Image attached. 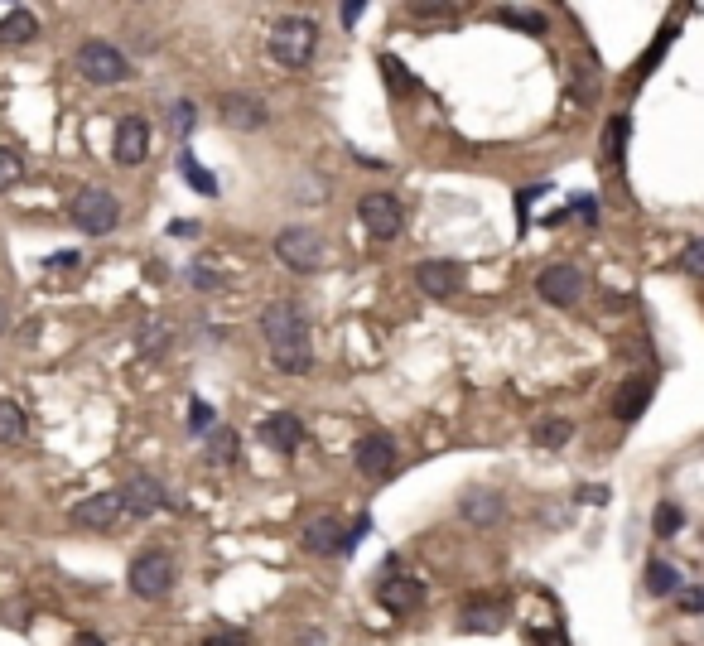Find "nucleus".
<instances>
[{"label": "nucleus", "mask_w": 704, "mask_h": 646, "mask_svg": "<svg viewBox=\"0 0 704 646\" xmlns=\"http://www.w3.org/2000/svg\"><path fill=\"white\" fill-rule=\"evenodd\" d=\"M261 333H266V348H271L275 367L280 372H309L314 367V348H309V319H304V309L290 304V299H275L261 309Z\"/></svg>", "instance_id": "1"}, {"label": "nucleus", "mask_w": 704, "mask_h": 646, "mask_svg": "<svg viewBox=\"0 0 704 646\" xmlns=\"http://www.w3.org/2000/svg\"><path fill=\"white\" fill-rule=\"evenodd\" d=\"M314 54H319V25H314V20H304V15H285V20H275L271 58L280 63V68L299 73V68H309V63H314Z\"/></svg>", "instance_id": "2"}, {"label": "nucleus", "mask_w": 704, "mask_h": 646, "mask_svg": "<svg viewBox=\"0 0 704 646\" xmlns=\"http://www.w3.org/2000/svg\"><path fill=\"white\" fill-rule=\"evenodd\" d=\"M78 73L87 82H97V87H116V82H126L131 78V58L121 54L116 44H107V39H87L78 49Z\"/></svg>", "instance_id": "3"}, {"label": "nucleus", "mask_w": 704, "mask_h": 646, "mask_svg": "<svg viewBox=\"0 0 704 646\" xmlns=\"http://www.w3.org/2000/svg\"><path fill=\"white\" fill-rule=\"evenodd\" d=\"M68 213H73V227H78V232L107 237V232H116V222H121V203H116L107 189H82Z\"/></svg>", "instance_id": "4"}, {"label": "nucleus", "mask_w": 704, "mask_h": 646, "mask_svg": "<svg viewBox=\"0 0 704 646\" xmlns=\"http://www.w3.org/2000/svg\"><path fill=\"white\" fill-rule=\"evenodd\" d=\"M275 256L295 270V275H314V270L324 266V237L314 227H285L275 237Z\"/></svg>", "instance_id": "5"}, {"label": "nucleus", "mask_w": 704, "mask_h": 646, "mask_svg": "<svg viewBox=\"0 0 704 646\" xmlns=\"http://www.w3.org/2000/svg\"><path fill=\"white\" fill-rule=\"evenodd\" d=\"M357 217H362V227L377 237V242H391L396 232H401V222H406V208H401V198L396 193H367L362 203H357Z\"/></svg>", "instance_id": "6"}, {"label": "nucleus", "mask_w": 704, "mask_h": 646, "mask_svg": "<svg viewBox=\"0 0 704 646\" xmlns=\"http://www.w3.org/2000/svg\"><path fill=\"white\" fill-rule=\"evenodd\" d=\"M415 285L434 299H454L463 285H468V266H463V261H449V256L420 261V266H415Z\"/></svg>", "instance_id": "7"}, {"label": "nucleus", "mask_w": 704, "mask_h": 646, "mask_svg": "<svg viewBox=\"0 0 704 646\" xmlns=\"http://www.w3.org/2000/svg\"><path fill=\"white\" fill-rule=\"evenodd\" d=\"M131 589L140 598H164V593L174 589V560L164 550H145L136 565H131Z\"/></svg>", "instance_id": "8"}, {"label": "nucleus", "mask_w": 704, "mask_h": 646, "mask_svg": "<svg viewBox=\"0 0 704 646\" xmlns=\"http://www.w3.org/2000/svg\"><path fill=\"white\" fill-rule=\"evenodd\" d=\"M536 290H541L545 304L569 309V304H579V295H584V270L579 266H545L541 275H536Z\"/></svg>", "instance_id": "9"}, {"label": "nucleus", "mask_w": 704, "mask_h": 646, "mask_svg": "<svg viewBox=\"0 0 704 646\" xmlns=\"http://www.w3.org/2000/svg\"><path fill=\"white\" fill-rule=\"evenodd\" d=\"M121 507H126V516H155L169 507V487L160 478H150V473H136L121 487Z\"/></svg>", "instance_id": "10"}, {"label": "nucleus", "mask_w": 704, "mask_h": 646, "mask_svg": "<svg viewBox=\"0 0 704 646\" xmlns=\"http://www.w3.org/2000/svg\"><path fill=\"white\" fill-rule=\"evenodd\" d=\"M377 603L386 613H410V608L425 603V584H420V579H406V574H381Z\"/></svg>", "instance_id": "11"}, {"label": "nucleus", "mask_w": 704, "mask_h": 646, "mask_svg": "<svg viewBox=\"0 0 704 646\" xmlns=\"http://www.w3.org/2000/svg\"><path fill=\"white\" fill-rule=\"evenodd\" d=\"M111 155L116 164H140L150 155V126H145V116H121V126H116V145H111Z\"/></svg>", "instance_id": "12"}, {"label": "nucleus", "mask_w": 704, "mask_h": 646, "mask_svg": "<svg viewBox=\"0 0 704 646\" xmlns=\"http://www.w3.org/2000/svg\"><path fill=\"white\" fill-rule=\"evenodd\" d=\"M357 468L367 473V478H386L391 468H396V439L391 434H362L357 439Z\"/></svg>", "instance_id": "13"}, {"label": "nucleus", "mask_w": 704, "mask_h": 646, "mask_svg": "<svg viewBox=\"0 0 704 646\" xmlns=\"http://www.w3.org/2000/svg\"><path fill=\"white\" fill-rule=\"evenodd\" d=\"M459 512L468 516V526H497L502 516H507V502H502V492H492V487H468L459 497Z\"/></svg>", "instance_id": "14"}, {"label": "nucleus", "mask_w": 704, "mask_h": 646, "mask_svg": "<svg viewBox=\"0 0 704 646\" xmlns=\"http://www.w3.org/2000/svg\"><path fill=\"white\" fill-rule=\"evenodd\" d=\"M256 434H261V444H266V449H280V454H290V449L304 444V425H299V415H290V410L266 415V420L256 425Z\"/></svg>", "instance_id": "15"}, {"label": "nucleus", "mask_w": 704, "mask_h": 646, "mask_svg": "<svg viewBox=\"0 0 704 646\" xmlns=\"http://www.w3.org/2000/svg\"><path fill=\"white\" fill-rule=\"evenodd\" d=\"M116 516H126L121 492H97V497H87V502L73 507V526H92V531H102V526H111Z\"/></svg>", "instance_id": "16"}, {"label": "nucleus", "mask_w": 704, "mask_h": 646, "mask_svg": "<svg viewBox=\"0 0 704 646\" xmlns=\"http://www.w3.org/2000/svg\"><path fill=\"white\" fill-rule=\"evenodd\" d=\"M222 121H227V126H237V131H261V126H266V102H261V97L237 92V97H227V102H222Z\"/></svg>", "instance_id": "17"}, {"label": "nucleus", "mask_w": 704, "mask_h": 646, "mask_svg": "<svg viewBox=\"0 0 704 646\" xmlns=\"http://www.w3.org/2000/svg\"><path fill=\"white\" fill-rule=\"evenodd\" d=\"M502 622H507V603H497V598H473L459 613L463 632H497Z\"/></svg>", "instance_id": "18"}, {"label": "nucleus", "mask_w": 704, "mask_h": 646, "mask_svg": "<svg viewBox=\"0 0 704 646\" xmlns=\"http://www.w3.org/2000/svg\"><path fill=\"white\" fill-rule=\"evenodd\" d=\"M343 536H348V526L333 521V516H314V521L304 526V545H309L314 555H338V550H343Z\"/></svg>", "instance_id": "19"}, {"label": "nucleus", "mask_w": 704, "mask_h": 646, "mask_svg": "<svg viewBox=\"0 0 704 646\" xmlns=\"http://www.w3.org/2000/svg\"><path fill=\"white\" fill-rule=\"evenodd\" d=\"M651 405V381L642 377V381H627L623 391L613 396V415L623 420V425H632V420H642V410Z\"/></svg>", "instance_id": "20"}, {"label": "nucleus", "mask_w": 704, "mask_h": 646, "mask_svg": "<svg viewBox=\"0 0 704 646\" xmlns=\"http://www.w3.org/2000/svg\"><path fill=\"white\" fill-rule=\"evenodd\" d=\"M34 34H39V20H34V10L15 5V10H5V15H0V44H29Z\"/></svg>", "instance_id": "21"}, {"label": "nucleus", "mask_w": 704, "mask_h": 646, "mask_svg": "<svg viewBox=\"0 0 704 646\" xmlns=\"http://www.w3.org/2000/svg\"><path fill=\"white\" fill-rule=\"evenodd\" d=\"M377 63H381V78H386V87H391L396 97H406V92H415V87H420V82L410 78V68L396 54H381Z\"/></svg>", "instance_id": "22"}, {"label": "nucleus", "mask_w": 704, "mask_h": 646, "mask_svg": "<svg viewBox=\"0 0 704 646\" xmlns=\"http://www.w3.org/2000/svg\"><path fill=\"white\" fill-rule=\"evenodd\" d=\"M627 131H632V121L627 116H613L608 126H603V160L618 164L627 155Z\"/></svg>", "instance_id": "23"}, {"label": "nucleus", "mask_w": 704, "mask_h": 646, "mask_svg": "<svg viewBox=\"0 0 704 646\" xmlns=\"http://www.w3.org/2000/svg\"><path fill=\"white\" fill-rule=\"evenodd\" d=\"M25 410H20V405L15 401H5V396H0V444H20V439H25Z\"/></svg>", "instance_id": "24"}, {"label": "nucleus", "mask_w": 704, "mask_h": 646, "mask_svg": "<svg viewBox=\"0 0 704 646\" xmlns=\"http://www.w3.org/2000/svg\"><path fill=\"white\" fill-rule=\"evenodd\" d=\"M497 20H502V25H512V29H526V34H545V15L541 10H521V5H502V10H497Z\"/></svg>", "instance_id": "25"}, {"label": "nucleus", "mask_w": 704, "mask_h": 646, "mask_svg": "<svg viewBox=\"0 0 704 646\" xmlns=\"http://www.w3.org/2000/svg\"><path fill=\"white\" fill-rule=\"evenodd\" d=\"M179 169H184V179H189V189H198V193H203V198H213V193H217V179H213V169H203V164L193 160L189 150H184V155H179Z\"/></svg>", "instance_id": "26"}, {"label": "nucleus", "mask_w": 704, "mask_h": 646, "mask_svg": "<svg viewBox=\"0 0 704 646\" xmlns=\"http://www.w3.org/2000/svg\"><path fill=\"white\" fill-rule=\"evenodd\" d=\"M647 589L651 593H676L680 589V569L671 560H651L647 565Z\"/></svg>", "instance_id": "27"}, {"label": "nucleus", "mask_w": 704, "mask_h": 646, "mask_svg": "<svg viewBox=\"0 0 704 646\" xmlns=\"http://www.w3.org/2000/svg\"><path fill=\"white\" fill-rule=\"evenodd\" d=\"M569 434H574L569 420H541V425H536V444H541V449H565Z\"/></svg>", "instance_id": "28"}, {"label": "nucleus", "mask_w": 704, "mask_h": 646, "mask_svg": "<svg viewBox=\"0 0 704 646\" xmlns=\"http://www.w3.org/2000/svg\"><path fill=\"white\" fill-rule=\"evenodd\" d=\"M15 184H25V160H20L15 150H5V145H0V193L15 189Z\"/></svg>", "instance_id": "29"}, {"label": "nucleus", "mask_w": 704, "mask_h": 646, "mask_svg": "<svg viewBox=\"0 0 704 646\" xmlns=\"http://www.w3.org/2000/svg\"><path fill=\"white\" fill-rule=\"evenodd\" d=\"M169 126H174L179 140H189L193 126H198V107L193 102H169Z\"/></svg>", "instance_id": "30"}, {"label": "nucleus", "mask_w": 704, "mask_h": 646, "mask_svg": "<svg viewBox=\"0 0 704 646\" xmlns=\"http://www.w3.org/2000/svg\"><path fill=\"white\" fill-rule=\"evenodd\" d=\"M680 526H685V516H680L676 502H661L656 516H651V531H656V536H676Z\"/></svg>", "instance_id": "31"}, {"label": "nucleus", "mask_w": 704, "mask_h": 646, "mask_svg": "<svg viewBox=\"0 0 704 646\" xmlns=\"http://www.w3.org/2000/svg\"><path fill=\"white\" fill-rule=\"evenodd\" d=\"M232 454H237V434H232V430H213V439H208V458H213V463H227Z\"/></svg>", "instance_id": "32"}, {"label": "nucleus", "mask_w": 704, "mask_h": 646, "mask_svg": "<svg viewBox=\"0 0 704 646\" xmlns=\"http://www.w3.org/2000/svg\"><path fill=\"white\" fill-rule=\"evenodd\" d=\"M189 430L193 434H213V405L208 401H189Z\"/></svg>", "instance_id": "33"}, {"label": "nucleus", "mask_w": 704, "mask_h": 646, "mask_svg": "<svg viewBox=\"0 0 704 646\" xmlns=\"http://www.w3.org/2000/svg\"><path fill=\"white\" fill-rule=\"evenodd\" d=\"M671 39H676V29H666V34H661V39H656V44H651V49H647V58H642V63H637V78H647L651 68H656V58L666 54V44H671Z\"/></svg>", "instance_id": "34"}, {"label": "nucleus", "mask_w": 704, "mask_h": 646, "mask_svg": "<svg viewBox=\"0 0 704 646\" xmlns=\"http://www.w3.org/2000/svg\"><path fill=\"white\" fill-rule=\"evenodd\" d=\"M189 280L198 285V290H217V285H222V275L208 270V266H189Z\"/></svg>", "instance_id": "35"}, {"label": "nucleus", "mask_w": 704, "mask_h": 646, "mask_svg": "<svg viewBox=\"0 0 704 646\" xmlns=\"http://www.w3.org/2000/svg\"><path fill=\"white\" fill-rule=\"evenodd\" d=\"M574 213L594 227V222H598V198H594V193H579V198H574Z\"/></svg>", "instance_id": "36"}, {"label": "nucleus", "mask_w": 704, "mask_h": 646, "mask_svg": "<svg viewBox=\"0 0 704 646\" xmlns=\"http://www.w3.org/2000/svg\"><path fill=\"white\" fill-rule=\"evenodd\" d=\"M685 270H690V275H704V242L685 246Z\"/></svg>", "instance_id": "37"}, {"label": "nucleus", "mask_w": 704, "mask_h": 646, "mask_svg": "<svg viewBox=\"0 0 704 646\" xmlns=\"http://www.w3.org/2000/svg\"><path fill=\"white\" fill-rule=\"evenodd\" d=\"M680 608L685 613H704V589H685L680 593Z\"/></svg>", "instance_id": "38"}, {"label": "nucleus", "mask_w": 704, "mask_h": 646, "mask_svg": "<svg viewBox=\"0 0 704 646\" xmlns=\"http://www.w3.org/2000/svg\"><path fill=\"white\" fill-rule=\"evenodd\" d=\"M362 10H367L362 0H343V5H338V15H343V25L348 29H352V20H362Z\"/></svg>", "instance_id": "39"}, {"label": "nucleus", "mask_w": 704, "mask_h": 646, "mask_svg": "<svg viewBox=\"0 0 704 646\" xmlns=\"http://www.w3.org/2000/svg\"><path fill=\"white\" fill-rule=\"evenodd\" d=\"M164 343H169V328H150V338H145V348H164Z\"/></svg>", "instance_id": "40"}, {"label": "nucleus", "mask_w": 704, "mask_h": 646, "mask_svg": "<svg viewBox=\"0 0 704 646\" xmlns=\"http://www.w3.org/2000/svg\"><path fill=\"white\" fill-rule=\"evenodd\" d=\"M54 270H68V266H78V251H58L54 261H49Z\"/></svg>", "instance_id": "41"}, {"label": "nucleus", "mask_w": 704, "mask_h": 646, "mask_svg": "<svg viewBox=\"0 0 704 646\" xmlns=\"http://www.w3.org/2000/svg\"><path fill=\"white\" fill-rule=\"evenodd\" d=\"M584 497H589V502H608V487H589V492L579 487V502H584Z\"/></svg>", "instance_id": "42"}, {"label": "nucleus", "mask_w": 704, "mask_h": 646, "mask_svg": "<svg viewBox=\"0 0 704 646\" xmlns=\"http://www.w3.org/2000/svg\"><path fill=\"white\" fill-rule=\"evenodd\" d=\"M213 646H246V637L237 632V637H213Z\"/></svg>", "instance_id": "43"}, {"label": "nucleus", "mask_w": 704, "mask_h": 646, "mask_svg": "<svg viewBox=\"0 0 704 646\" xmlns=\"http://www.w3.org/2000/svg\"><path fill=\"white\" fill-rule=\"evenodd\" d=\"M78 646H107V642H102L97 632H82V637H78Z\"/></svg>", "instance_id": "44"}, {"label": "nucleus", "mask_w": 704, "mask_h": 646, "mask_svg": "<svg viewBox=\"0 0 704 646\" xmlns=\"http://www.w3.org/2000/svg\"><path fill=\"white\" fill-rule=\"evenodd\" d=\"M10 328V304H5V295H0V333Z\"/></svg>", "instance_id": "45"}]
</instances>
